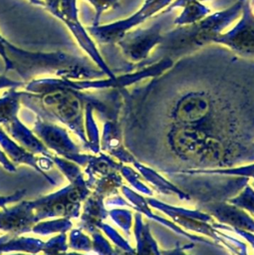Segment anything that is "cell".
Wrapping results in <instances>:
<instances>
[{
  "instance_id": "cell-1",
  "label": "cell",
  "mask_w": 254,
  "mask_h": 255,
  "mask_svg": "<svg viewBox=\"0 0 254 255\" xmlns=\"http://www.w3.org/2000/svg\"><path fill=\"white\" fill-rule=\"evenodd\" d=\"M245 0H238L230 8L208 15L203 19L182 25L169 32L163 33L160 43L149 57L135 65L136 68H145L163 59L172 62L184 56L190 55L207 45L213 44V40L221 31L241 15Z\"/></svg>"
},
{
  "instance_id": "cell-2",
  "label": "cell",
  "mask_w": 254,
  "mask_h": 255,
  "mask_svg": "<svg viewBox=\"0 0 254 255\" xmlns=\"http://www.w3.org/2000/svg\"><path fill=\"white\" fill-rule=\"evenodd\" d=\"M167 20L166 13H161L156 21L147 28L127 31L117 43L123 54L130 61L137 62V64L147 59L149 52L160 43L163 35L162 29Z\"/></svg>"
},
{
  "instance_id": "cell-3",
  "label": "cell",
  "mask_w": 254,
  "mask_h": 255,
  "mask_svg": "<svg viewBox=\"0 0 254 255\" xmlns=\"http://www.w3.org/2000/svg\"><path fill=\"white\" fill-rule=\"evenodd\" d=\"M171 1L172 0H145L141 8L130 17L108 25L90 26L87 28V31L99 44H117L132 27L142 23L162 8L167 7L171 4Z\"/></svg>"
},
{
  "instance_id": "cell-4",
  "label": "cell",
  "mask_w": 254,
  "mask_h": 255,
  "mask_svg": "<svg viewBox=\"0 0 254 255\" xmlns=\"http://www.w3.org/2000/svg\"><path fill=\"white\" fill-rule=\"evenodd\" d=\"M78 13L79 11L77 7V0H60L59 11L54 16L65 23L80 47L86 52V54L95 63V65L100 68L108 78H116L113 71L110 69L101 53L97 49L96 44L90 37L87 29L84 28L80 22Z\"/></svg>"
},
{
  "instance_id": "cell-5",
  "label": "cell",
  "mask_w": 254,
  "mask_h": 255,
  "mask_svg": "<svg viewBox=\"0 0 254 255\" xmlns=\"http://www.w3.org/2000/svg\"><path fill=\"white\" fill-rule=\"evenodd\" d=\"M213 44L222 45L243 58L254 60V14L250 0L244 1L240 21L227 33L217 35Z\"/></svg>"
},
{
  "instance_id": "cell-6",
  "label": "cell",
  "mask_w": 254,
  "mask_h": 255,
  "mask_svg": "<svg viewBox=\"0 0 254 255\" xmlns=\"http://www.w3.org/2000/svg\"><path fill=\"white\" fill-rule=\"evenodd\" d=\"M209 13L210 10L204 5L200 4L199 2H191L183 7L181 14L176 17L173 22L177 25L191 24L203 19Z\"/></svg>"
},
{
  "instance_id": "cell-7",
  "label": "cell",
  "mask_w": 254,
  "mask_h": 255,
  "mask_svg": "<svg viewBox=\"0 0 254 255\" xmlns=\"http://www.w3.org/2000/svg\"><path fill=\"white\" fill-rule=\"evenodd\" d=\"M87 1L90 2L95 8V16L93 19L92 26H98L100 25L102 14L108 9L115 7L120 0H87Z\"/></svg>"
},
{
  "instance_id": "cell-8",
  "label": "cell",
  "mask_w": 254,
  "mask_h": 255,
  "mask_svg": "<svg viewBox=\"0 0 254 255\" xmlns=\"http://www.w3.org/2000/svg\"><path fill=\"white\" fill-rule=\"evenodd\" d=\"M25 82L24 81H16L12 80L5 75H0V89L8 88V89H17L20 87H24Z\"/></svg>"
},
{
  "instance_id": "cell-9",
  "label": "cell",
  "mask_w": 254,
  "mask_h": 255,
  "mask_svg": "<svg viewBox=\"0 0 254 255\" xmlns=\"http://www.w3.org/2000/svg\"><path fill=\"white\" fill-rule=\"evenodd\" d=\"M199 1H206V0H174L170 5H168L166 7V9L164 11H162V13H169L171 12L174 8H178V7H184L185 5H187L188 3L191 2H199Z\"/></svg>"
},
{
  "instance_id": "cell-10",
  "label": "cell",
  "mask_w": 254,
  "mask_h": 255,
  "mask_svg": "<svg viewBox=\"0 0 254 255\" xmlns=\"http://www.w3.org/2000/svg\"><path fill=\"white\" fill-rule=\"evenodd\" d=\"M44 7L48 12H50L53 16L59 11L60 0H43Z\"/></svg>"
},
{
  "instance_id": "cell-11",
  "label": "cell",
  "mask_w": 254,
  "mask_h": 255,
  "mask_svg": "<svg viewBox=\"0 0 254 255\" xmlns=\"http://www.w3.org/2000/svg\"><path fill=\"white\" fill-rule=\"evenodd\" d=\"M30 3L36 5V6H40V7H44V2L43 0H28Z\"/></svg>"
},
{
  "instance_id": "cell-12",
  "label": "cell",
  "mask_w": 254,
  "mask_h": 255,
  "mask_svg": "<svg viewBox=\"0 0 254 255\" xmlns=\"http://www.w3.org/2000/svg\"><path fill=\"white\" fill-rule=\"evenodd\" d=\"M250 6H251V9H252V12L254 14V0H250Z\"/></svg>"
}]
</instances>
